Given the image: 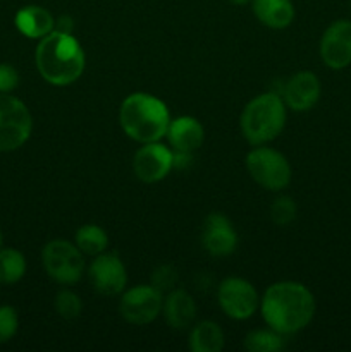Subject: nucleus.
Masks as SVG:
<instances>
[{"instance_id":"obj_1","label":"nucleus","mask_w":351,"mask_h":352,"mask_svg":"<svg viewBox=\"0 0 351 352\" xmlns=\"http://www.w3.org/2000/svg\"><path fill=\"white\" fill-rule=\"evenodd\" d=\"M260 311L265 323L281 336L299 332L315 315L313 294L298 282H277L260 299Z\"/></svg>"},{"instance_id":"obj_2","label":"nucleus","mask_w":351,"mask_h":352,"mask_svg":"<svg viewBox=\"0 0 351 352\" xmlns=\"http://www.w3.org/2000/svg\"><path fill=\"white\" fill-rule=\"evenodd\" d=\"M34 62L41 78L54 86H69L85 71V52L72 34L52 31L38 41Z\"/></svg>"},{"instance_id":"obj_3","label":"nucleus","mask_w":351,"mask_h":352,"mask_svg":"<svg viewBox=\"0 0 351 352\" xmlns=\"http://www.w3.org/2000/svg\"><path fill=\"white\" fill-rule=\"evenodd\" d=\"M119 124L127 138L138 143L160 141L167 134L171 113L160 98L148 93H133L120 103Z\"/></svg>"},{"instance_id":"obj_4","label":"nucleus","mask_w":351,"mask_h":352,"mask_svg":"<svg viewBox=\"0 0 351 352\" xmlns=\"http://www.w3.org/2000/svg\"><path fill=\"white\" fill-rule=\"evenodd\" d=\"M286 126V103L277 93H264L244 107L240 119L243 138L253 146L268 143Z\"/></svg>"},{"instance_id":"obj_5","label":"nucleus","mask_w":351,"mask_h":352,"mask_svg":"<svg viewBox=\"0 0 351 352\" xmlns=\"http://www.w3.org/2000/svg\"><path fill=\"white\" fill-rule=\"evenodd\" d=\"M33 131V117L23 100L0 93V153L23 146Z\"/></svg>"},{"instance_id":"obj_6","label":"nucleus","mask_w":351,"mask_h":352,"mask_svg":"<svg viewBox=\"0 0 351 352\" xmlns=\"http://www.w3.org/2000/svg\"><path fill=\"white\" fill-rule=\"evenodd\" d=\"M41 261L48 277L62 285H74L85 272V260L79 248L64 239L45 244Z\"/></svg>"},{"instance_id":"obj_7","label":"nucleus","mask_w":351,"mask_h":352,"mask_svg":"<svg viewBox=\"0 0 351 352\" xmlns=\"http://www.w3.org/2000/svg\"><path fill=\"white\" fill-rule=\"evenodd\" d=\"M246 170L251 179L268 191H281L291 181V165L277 150L260 146L246 155Z\"/></svg>"},{"instance_id":"obj_8","label":"nucleus","mask_w":351,"mask_h":352,"mask_svg":"<svg viewBox=\"0 0 351 352\" xmlns=\"http://www.w3.org/2000/svg\"><path fill=\"white\" fill-rule=\"evenodd\" d=\"M217 301L222 311L233 320H248L257 313L260 306L257 289L240 277L222 280L217 291Z\"/></svg>"},{"instance_id":"obj_9","label":"nucleus","mask_w":351,"mask_h":352,"mask_svg":"<svg viewBox=\"0 0 351 352\" xmlns=\"http://www.w3.org/2000/svg\"><path fill=\"white\" fill-rule=\"evenodd\" d=\"M164 299L162 292L153 285H136L124 292L120 298L119 313L127 323L133 325H148L162 311Z\"/></svg>"},{"instance_id":"obj_10","label":"nucleus","mask_w":351,"mask_h":352,"mask_svg":"<svg viewBox=\"0 0 351 352\" xmlns=\"http://www.w3.org/2000/svg\"><path fill=\"white\" fill-rule=\"evenodd\" d=\"M89 282L92 287L102 296H117L127 284L126 267L116 253H100L89 265Z\"/></svg>"},{"instance_id":"obj_11","label":"nucleus","mask_w":351,"mask_h":352,"mask_svg":"<svg viewBox=\"0 0 351 352\" xmlns=\"http://www.w3.org/2000/svg\"><path fill=\"white\" fill-rule=\"evenodd\" d=\"M174 168V151L160 144L158 141L145 143L134 153L133 170L140 181L151 184L167 177L169 172Z\"/></svg>"},{"instance_id":"obj_12","label":"nucleus","mask_w":351,"mask_h":352,"mask_svg":"<svg viewBox=\"0 0 351 352\" xmlns=\"http://www.w3.org/2000/svg\"><path fill=\"white\" fill-rule=\"evenodd\" d=\"M320 57L327 67L336 71L351 64V21L339 19L323 31Z\"/></svg>"},{"instance_id":"obj_13","label":"nucleus","mask_w":351,"mask_h":352,"mask_svg":"<svg viewBox=\"0 0 351 352\" xmlns=\"http://www.w3.org/2000/svg\"><path fill=\"white\" fill-rule=\"evenodd\" d=\"M202 244L206 253L217 258L234 253L237 246V234L231 220L222 213H210L203 222Z\"/></svg>"},{"instance_id":"obj_14","label":"nucleus","mask_w":351,"mask_h":352,"mask_svg":"<svg viewBox=\"0 0 351 352\" xmlns=\"http://www.w3.org/2000/svg\"><path fill=\"white\" fill-rule=\"evenodd\" d=\"M320 98V81L313 72L301 71L288 79L282 93L286 105L295 112L313 109Z\"/></svg>"},{"instance_id":"obj_15","label":"nucleus","mask_w":351,"mask_h":352,"mask_svg":"<svg viewBox=\"0 0 351 352\" xmlns=\"http://www.w3.org/2000/svg\"><path fill=\"white\" fill-rule=\"evenodd\" d=\"M167 140L171 143L172 150L179 153H195L205 140V131L203 126L195 117L182 116L171 120L167 129Z\"/></svg>"},{"instance_id":"obj_16","label":"nucleus","mask_w":351,"mask_h":352,"mask_svg":"<svg viewBox=\"0 0 351 352\" xmlns=\"http://www.w3.org/2000/svg\"><path fill=\"white\" fill-rule=\"evenodd\" d=\"M14 23L19 33L31 40H41L55 28V19L50 10L40 6H26L19 9L14 17Z\"/></svg>"},{"instance_id":"obj_17","label":"nucleus","mask_w":351,"mask_h":352,"mask_svg":"<svg viewBox=\"0 0 351 352\" xmlns=\"http://www.w3.org/2000/svg\"><path fill=\"white\" fill-rule=\"evenodd\" d=\"M251 9L255 17L272 30H284L295 19L291 0H251Z\"/></svg>"},{"instance_id":"obj_18","label":"nucleus","mask_w":351,"mask_h":352,"mask_svg":"<svg viewBox=\"0 0 351 352\" xmlns=\"http://www.w3.org/2000/svg\"><path fill=\"white\" fill-rule=\"evenodd\" d=\"M162 311H164L165 322L172 329L182 330L188 329L195 322L196 305L188 292L182 291V289H178V291H172L167 296V299L164 301V306H162Z\"/></svg>"},{"instance_id":"obj_19","label":"nucleus","mask_w":351,"mask_h":352,"mask_svg":"<svg viewBox=\"0 0 351 352\" xmlns=\"http://www.w3.org/2000/svg\"><path fill=\"white\" fill-rule=\"evenodd\" d=\"M189 349L193 352H220L224 349V332L215 322L203 320L189 333Z\"/></svg>"},{"instance_id":"obj_20","label":"nucleus","mask_w":351,"mask_h":352,"mask_svg":"<svg viewBox=\"0 0 351 352\" xmlns=\"http://www.w3.org/2000/svg\"><path fill=\"white\" fill-rule=\"evenodd\" d=\"M74 244L86 256H96L107 250L109 236L102 227L95 226V223H86V226L79 227L78 232H76Z\"/></svg>"},{"instance_id":"obj_21","label":"nucleus","mask_w":351,"mask_h":352,"mask_svg":"<svg viewBox=\"0 0 351 352\" xmlns=\"http://www.w3.org/2000/svg\"><path fill=\"white\" fill-rule=\"evenodd\" d=\"M26 274V258L14 248H0V284L14 285Z\"/></svg>"},{"instance_id":"obj_22","label":"nucleus","mask_w":351,"mask_h":352,"mask_svg":"<svg viewBox=\"0 0 351 352\" xmlns=\"http://www.w3.org/2000/svg\"><path fill=\"white\" fill-rule=\"evenodd\" d=\"M282 336L275 330H253L244 339V349L250 352H277L282 349Z\"/></svg>"},{"instance_id":"obj_23","label":"nucleus","mask_w":351,"mask_h":352,"mask_svg":"<svg viewBox=\"0 0 351 352\" xmlns=\"http://www.w3.org/2000/svg\"><path fill=\"white\" fill-rule=\"evenodd\" d=\"M83 302L74 292L61 291L55 298V311L64 320H74L81 315Z\"/></svg>"},{"instance_id":"obj_24","label":"nucleus","mask_w":351,"mask_h":352,"mask_svg":"<svg viewBox=\"0 0 351 352\" xmlns=\"http://www.w3.org/2000/svg\"><path fill=\"white\" fill-rule=\"evenodd\" d=\"M296 219V203L289 196H279L270 205V220L275 226H289Z\"/></svg>"},{"instance_id":"obj_25","label":"nucleus","mask_w":351,"mask_h":352,"mask_svg":"<svg viewBox=\"0 0 351 352\" xmlns=\"http://www.w3.org/2000/svg\"><path fill=\"white\" fill-rule=\"evenodd\" d=\"M19 329V318L12 306H0V344L12 339Z\"/></svg>"},{"instance_id":"obj_26","label":"nucleus","mask_w":351,"mask_h":352,"mask_svg":"<svg viewBox=\"0 0 351 352\" xmlns=\"http://www.w3.org/2000/svg\"><path fill=\"white\" fill-rule=\"evenodd\" d=\"M19 86V72L10 64H0V93H10Z\"/></svg>"},{"instance_id":"obj_27","label":"nucleus","mask_w":351,"mask_h":352,"mask_svg":"<svg viewBox=\"0 0 351 352\" xmlns=\"http://www.w3.org/2000/svg\"><path fill=\"white\" fill-rule=\"evenodd\" d=\"M178 278V274L172 267H160L155 270L153 274V287H157L158 291H165V289L172 287V284Z\"/></svg>"},{"instance_id":"obj_28","label":"nucleus","mask_w":351,"mask_h":352,"mask_svg":"<svg viewBox=\"0 0 351 352\" xmlns=\"http://www.w3.org/2000/svg\"><path fill=\"white\" fill-rule=\"evenodd\" d=\"M72 28H74V23H72V19L69 16H61L58 17V21L55 23V31H58V33H67V34H72Z\"/></svg>"},{"instance_id":"obj_29","label":"nucleus","mask_w":351,"mask_h":352,"mask_svg":"<svg viewBox=\"0 0 351 352\" xmlns=\"http://www.w3.org/2000/svg\"><path fill=\"white\" fill-rule=\"evenodd\" d=\"M231 3H234V6H246V3H250L251 0H229Z\"/></svg>"},{"instance_id":"obj_30","label":"nucleus","mask_w":351,"mask_h":352,"mask_svg":"<svg viewBox=\"0 0 351 352\" xmlns=\"http://www.w3.org/2000/svg\"><path fill=\"white\" fill-rule=\"evenodd\" d=\"M2 243H3V236H2V230H0V248H2Z\"/></svg>"}]
</instances>
